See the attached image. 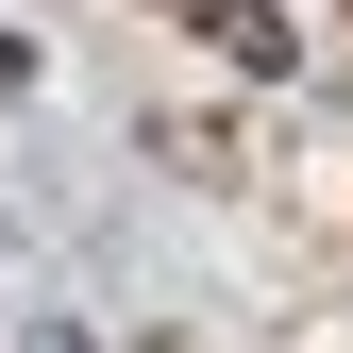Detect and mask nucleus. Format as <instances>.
<instances>
[{
    "instance_id": "nucleus-1",
    "label": "nucleus",
    "mask_w": 353,
    "mask_h": 353,
    "mask_svg": "<svg viewBox=\"0 0 353 353\" xmlns=\"http://www.w3.org/2000/svg\"><path fill=\"white\" fill-rule=\"evenodd\" d=\"M168 17H202L236 68H286V17H270V0H168Z\"/></svg>"
}]
</instances>
